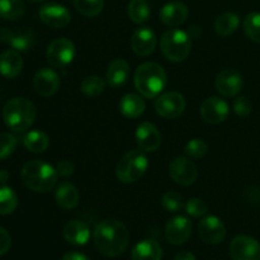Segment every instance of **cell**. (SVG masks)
Masks as SVG:
<instances>
[{
	"mask_svg": "<svg viewBox=\"0 0 260 260\" xmlns=\"http://www.w3.org/2000/svg\"><path fill=\"white\" fill-rule=\"evenodd\" d=\"M128 17L136 24H142L150 17V8L145 0H131L128 4Z\"/></svg>",
	"mask_w": 260,
	"mask_h": 260,
	"instance_id": "31",
	"label": "cell"
},
{
	"mask_svg": "<svg viewBox=\"0 0 260 260\" xmlns=\"http://www.w3.org/2000/svg\"><path fill=\"white\" fill-rule=\"evenodd\" d=\"M129 76V65L123 58H116L112 61L107 69V84L112 88H121L126 84Z\"/></svg>",
	"mask_w": 260,
	"mask_h": 260,
	"instance_id": "23",
	"label": "cell"
},
{
	"mask_svg": "<svg viewBox=\"0 0 260 260\" xmlns=\"http://www.w3.org/2000/svg\"><path fill=\"white\" fill-rule=\"evenodd\" d=\"M8 179H9V174H8L7 170L0 169V183H2V184H5V182H7Z\"/></svg>",
	"mask_w": 260,
	"mask_h": 260,
	"instance_id": "45",
	"label": "cell"
},
{
	"mask_svg": "<svg viewBox=\"0 0 260 260\" xmlns=\"http://www.w3.org/2000/svg\"><path fill=\"white\" fill-rule=\"evenodd\" d=\"M30 2H33V3H41V2H45V0H30Z\"/></svg>",
	"mask_w": 260,
	"mask_h": 260,
	"instance_id": "46",
	"label": "cell"
},
{
	"mask_svg": "<svg viewBox=\"0 0 260 260\" xmlns=\"http://www.w3.org/2000/svg\"><path fill=\"white\" fill-rule=\"evenodd\" d=\"M161 205L169 212H178L184 207L183 197L177 192H167L161 198Z\"/></svg>",
	"mask_w": 260,
	"mask_h": 260,
	"instance_id": "37",
	"label": "cell"
},
{
	"mask_svg": "<svg viewBox=\"0 0 260 260\" xmlns=\"http://www.w3.org/2000/svg\"><path fill=\"white\" fill-rule=\"evenodd\" d=\"M136 141L142 151L151 152L159 149L161 145V135L155 124L144 122L137 127Z\"/></svg>",
	"mask_w": 260,
	"mask_h": 260,
	"instance_id": "19",
	"label": "cell"
},
{
	"mask_svg": "<svg viewBox=\"0 0 260 260\" xmlns=\"http://www.w3.org/2000/svg\"><path fill=\"white\" fill-rule=\"evenodd\" d=\"M208 151V145L202 139H193L185 145L184 152L192 159H201Z\"/></svg>",
	"mask_w": 260,
	"mask_h": 260,
	"instance_id": "35",
	"label": "cell"
},
{
	"mask_svg": "<svg viewBox=\"0 0 260 260\" xmlns=\"http://www.w3.org/2000/svg\"><path fill=\"white\" fill-rule=\"evenodd\" d=\"M229 104L218 96H210L201 104V116L207 123H222L229 116Z\"/></svg>",
	"mask_w": 260,
	"mask_h": 260,
	"instance_id": "13",
	"label": "cell"
},
{
	"mask_svg": "<svg viewBox=\"0 0 260 260\" xmlns=\"http://www.w3.org/2000/svg\"><path fill=\"white\" fill-rule=\"evenodd\" d=\"M189 15L187 5L182 2H170L161 8L159 18L168 27H178L187 20Z\"/></svg>",
	"mask_w": 260,
	"mask_h": 260,
	"instance_id": "20",
	"label": "cell"
},
{
	"mask_svg": "<svg viewBox=\"0 0 260 260\" xmlns=\"http://www.w3.org/2000/svg\"><path fill=\"white\" fill-rule=\"evenodd\" d=\"M74 5L81 15L93 18L102 13L104 7V0H74Z\"/></svg>",
	"mask_w": 260,
	"mask_h": 260,
	"instance_id": "32",
	"label": "cell"
},
{
	"mask_svg": "<svg viewBox=\"0 0 260 260\" xmlns=\"http://www.w3.org/2000/svg\"><path fill=\"white\" fill-rule=\"evenodd\" d=\"M155 109L159 116L167 119H174L184 112L185 99L180 93L168 91L157 96L155 101Z\"/></svg>",
	"mask_w": 260,
	"mask_h": 260,
	"instance_id": "9",
	"label": "cell"
},
{
	"mask_svg": "<svg viewBox=\"0 0 260 260\" xmlns=\"http://www.w3.org/2000/svg\"><path fill=\"white\" fill-rule=\"evenodd\" d=\"M23 58L19 51L7 50L0 55V74L8 79H14L22 73Z\"/></svg>",
	"mask_w": 260,
	"mask_h": 260,
	"instance_id": "22",
	"label": "cell"
},
{
	"mask_svg": "<svg viewBox=\"0 0 260 260\" xmlns=\"http://www.w3.org/2000/svg\"><path fill=\"white\" fill-rule=\"evenodd\" d=\"M185 208H187L188 215L192 217H202L208 212L207 203L201 198H190Z\"/></svg>",
	"mask_w": 260,
	"mask_h": 260,
	"instance_id": "38",
	"label": "cell"
},
{
	"mask_svg": "<svg viewBox=\"0 0 260 260\" xmlns=\"http://www.w3.org/2000/svg\"><path fill=\"white\" fill-rule=\"evenodd\" d=\"M0 40L19 52L30 50L35 45V35L30 30L24 29L13 30L9 28H3L0 30Z\"/></svg>",
	"mask_w": 260,
	"mask_h": 260,
	"instance_id": "18",
	"label": "cell"
},
{
	"mask_svg": "<svg viewBox=\"0 0 260 260\" xmlns=\"http://www.w3.org/2000/svg\"><path fill=\"white\" fill-rule=\"evenodd\" d=\"M135 86L142 96L152 99L159 96L167 85L168 76L164 69L155 62H144L136 69Z\"/></svg>",
	"mask_w": 260,
	"mask_h": 260,
	"instance_id": "3",
	"label": "cell"
},
{
	"mask_svg": "<svg viewBox=\"0 0 260 260\" xmlns=\"http://www.w3.org/2000/svg\"><path fill=\"white\" fill-rule=\"evenodd\" d=\"M74 57H75V46L65 37L53 40L46 51V58L50 65L57 69H63L70 65Z\"/></svg>",
	"mask_w": 260,
	"mask_h": 260,
	"instance_id": "7",
	"label": "cell"
},
{
	"mask_svg": "<svg viewBox=\"0 0 260 260\" xmlns=\"http://www.w3.org/2000/svg\"><path fill=\"white\" fill-rule=\"evenodd\" d=\"M12 246V238L4 228L0 226V256L7 254Z\"/></svg>",
	"mask_w": 260,
	"mask_h": 260,
	"instance_id": "40",
	"label": "cell"
},
{
	"mask_svg": "<svg viewBox=\"0 0 260 260\" xmlns=\"http://www.w3.org/2000/svg\"><path fill=\"white\" fill-rule=\"evenodd\" d=\"M56 170H57L58 175H61V177H70V175L74 174L75 167H74L70 160H61L57 164Z\"/></svg>",
	"mask_w": 260,
	"mask_h": 260,
	"instance_id": "41",
	"label": "cell"
},
{
	"mask_svg": "<svg viewBox=\"0 0 260 260\" xmlns=\"http://www.w3.org/2000/svg\"><path fill=\"white\" fill-rule=\"evenodd\" d=\"M40 18L46 25L52 28H63L71 22V14L63 5L48 3L41 7Z\"/></svg>",
	"mask_w": 260,
	"mask_h": 260,
	"instance_id": "15",
	"label": "cell"
},
{
	"mask_svg": "<svg viewBox=\"0 0 260 260\" xmlns=\"http://www.w3.org/2000/svg\"><path fill=\"white\" fill-rule=\"evenodd\" d=\"M156 46V35L154 30L149 27H141L131 37L132 51L137 56H149L154 52Z\"/></svg>",
	"mask_w": 260,
	"mask_h": 260,
	"instance_id": "17",
	"label": "cell"
},
{
	"mask_svg": "<svg viewBox=\"0 0 260 260\" xmlns=\"http://www.w3.org/2000/svg\"><path fill=\"white\" fill-rule=\"evenodd\" d=\"M18 206V197L14 190L5 184L0 185V215H10Z\"/></svg>",
	"mask_w": 260,
	"mask_h": 260,
	"instance_id": "30",
	"label": "cell"
},
{
	"mask_svg": "<svg viewBox=\"0 0 260 260\" xmlns=\"http://www.w3.org/2000/svg\"><path fill=\"white\" fill-rule=\"evenodd\" d=\"M244 30L254 42L260 43V13L253 12L244 19Z\"/></svg>",
	"mask_w": 260,
	"mask_h": 260,
	"instance_id": "34",
	"label": "cell"
},
{
	"mask_svg": "<svg viewBox=\"0 0 260 260\" xmlns=\"http://www.w3.org/2000/svg\"><path fill=\"white\" fill-rule=\"evenodd\" d=\"M189 33H190V38L192 37H198V36H200V33H201V29H200V27H198V25H192V27L189 28Z\"/></svg>",
	"mask_w": 260,
	"mask_h": 260,
	"instance_id": "44",
	"label": "cell"
},
{
	"mask_svg": "<svg viewBox=\"0 0 260 260\" xmlns=\"http://www.w3.org/2000/svg\"><path fill=\"white\" fill-rule=\"evenodd\" d=\"M62 260H89L88 256L84 255V254L78 253V251H70V253H66L62 256Z\"/></svg>",
	"mask_w": 260,
	"mask_h": 260,
	"instance_id": "42",
	"label": "cell"
},
{
	"mask_svg": "<svg viewBox=\"0 0 260 260\" xmlns=\"http://www.w3.org/2000/svg\"><path fill=\"white\" fill-rule=\"evenodd\" d=\"M80 194H79L78 188L69 182L61 183L57 187L55 193V201L57 206H60L63 210H73L78 206Z\"/></svg>",
	"mask_w": 260,
	"mask_h": 260,
	"instance_id": "24",
	"label": "cell"
},
{
	"mask_svg": "<svg viewBox=\"0 0 260 260\" xmlns=\"http://www.w3.org/2000/svg\"><path fill=\"white\" fill-rule=\"evenodd\" d=\"M234 112L240 117H246L253 111V103L248 96H238L234 101Z\"/></svg>",
	"mask_w": 260,
	"mask_h": 260,
	"instance_id": "39",
	"label": "cell"
},
{
	"mask_svg": "<svg viewBox=\"0 0 260 260\" xmlns=\"http://www.w3.org/2000/svg\"><path fill=\"white\" fill-rule=\"evenodd\" d=\"M233 260H260V244L248 235H238L229 246Z\"/></svg>",
	"mask_w": 260,
	"mask_h": 260,
	"instance_id": "8",
	"label": "cell"
},
{
	"mask_svg": "<svg viewBox=\"0 0 260 260\" xmlns=\"http://www.w3.org/2000/svg\"><path fill=\"white\" fill-rule=\"evenodd\" d=\"M215 84L216 89L221 95L231 98L240 93L244 85V80L239 71L234 70V69H225L218 73Z\"/></svg>",
	"mask_w": 260,
	"mask_h": 260,
	"instance_id": "12",
	"label": "cell"
},
{
	"mask_svg": "<svg viewBox=\"0 0 260 260\" xmlns=\"http://www.w3.org/2000/svg\"><path fill=\"white\" fill-rule=\"evenodd\" d=\"M93 239L98 251L108 258H116L124 253L128 246L129 234L121 221L111 218L101 221L95 226Z\"/></svg>",
	"mask_w": 260,
	"mask_h": 260,
	"instance_id": "1",
	"label": "cell"
},
{
	"mask_svg": "<svg viewBox=\"0 0 260 260\" xmlns=\"http://www.w3.org/2000/svg\"><path fill=\"white\" fill-rule=\"evenodd\" d=\"M192 234V222L184 216H177L169 220L165 228V238L173 245L187 243Z\"/></svg>",
	"mask_w": 260,
	"mask_h": 260,
	"instance_id": "14",
	"label": "cell"
},
{
	"mask_svg": "<svg viewBox=\"0 0 260 260\" xmlns=\"http://www.w3.org/2000/svg\"><path fill=\"white\" fill-rule=\"evenodd\" d=\"M37 117L36 106L28 99L17 96L5 103L3 108V119L9 129L23 132L29 128Z\"/></svg>",
	"mask_w": 260,
	"mask_h": 260,
	"instance_id": "4",
	"label": "cell"
},
{
	"mask_svg": "<svg viewBox=\"0 0 260 260\" xmlns=\"http://www.w3.org/2000/svg\"><path fill=\"white\" fill-rule=\"evenodd\" d=\"M23 144H24V147L28 151L41 154V152L47 150L48 145H50V139L42 131H30L24 136Z\"/></svg>",
	"mask_w": 260,
	"mask_h": 260,
	"instance_id": "28",
	"label": "cell"
},
{
	"mask_svg": "<svg viewBox=\"0 0 260 260\" xmlns=\"http://www.w3.org/2000/svg\"><path fill=\"white\" fill-rule=\"evenodd\" d=\"M17 147V139L9 132L0 134V160L9 157Z\"/></svg>",
	"mask_w": 260,
	"mask_h": 260,
	"instance_id": "36",
	"label": "cell"
},
{
	"mask_svg": "<svg viewBox=\"0 0 260 260\" xmlns=\"http://www.w3.org/2000/svg\"><path fill=\"white\" fill-rule=\"evenodd\" d=\"M33 88L41 96H51L60 88V76L50 68H42L33 78Z\"/></svg>",
	"mask_w": 260,
	"mask_h": 260,
	"instance_id": "16",
	"label": "cell"
},
{
	"mask_svg": "<svg viewBox=\"0 0 260 260\" xmlns=\"http://www.w3.org/2000/svg\"><path fill=\"white\" fill-rule=\"evenodd\" d=\"M146 104L144 99L136 94H126L119 102V112L126 118L134 119L141 116L145 112Z\"/></svg>",
	"mask_w": 260,
	"mask_h": 260,
	"instance_id": "26",
	"label": "cell"
},
{
	"mask_svg": "<svg viewBox=\"0 0 260 260\" xmlns=\"http://www.w3.org/2000/svg\"><path fill=\"white\" fill-rule=\"evenodd\" d=\"M161 52L172 62H182L192 50V40L187 32L182 29H170L162 35Z\"/></svg>",
	"mask_w": 260,
	"mask_h": 260,
	"instance_id": "5",
	"label": "cell"
},
{
	"mask_svg": "<svg viewBox=\"0 0 260 260\" xmlns=\"http://www.w3.org/2000/svg\"><path fill=\"white\" fill-rule=\"evenodd\" d=\"M20 177L28 189L37 193H47L55 188L58 173L52 165L42 160H30L23 165Z\"/></svg>",
	"mask_w": 260,
	"mask_h": 260,
	"instance_id": "2",
	"label": "cell"
},
{
	"mask_svg": "<svg viewBox=\"0 0 260 260\" xmlns=\"http://www.w3.org/2000/svg\"><path fill=\"white\" fill-rule=\"evenodd\" d=\"M149 161L141 150H132L127 152L116 168L117 179L126 184L137 182L146 173Z\"/></svg>",
	"mask_w": 260,
	"mask_h": 260,
	"instance_id": "6",
	"label": "cell"
},
{
	"mask_svg": "<svg viewBox=\"0 0 260 260\" xmlns=\"http://www.w3.org/2000/svg\"><path fill=\"white\" fill-rule=\"evenodd\" d=\"M107 83L103 80L102 78L96 75H91V76H86L85 79L81 83L80 88L81 91H83L85 95L88 96H98L101 95L102 93L106 89Z\"/></svg>",
	"mask_w": 260,
	"mask_h": 260,
	"instance_id": "33",
	"label": "cell"
},
{
	"mask_svg": "<svg viewBox=\"0 0 260 260\" xmlns=\"http://www.w3.org/2000/svg\"><path fill=\"white\" fill-rule=\"evenodd\" d=\"M63 238L71 245H85L90 239V229L84 221L71 220L63 226Z\"/></svg>",
	"mask_w": 260,
	"mask_h": 260,
	"instance_id": "21",
	"label": "cell"
},
{
	"mask_svg": "<svg viewBox=\"0 0 260 260\" xmlns=\"http://www.w3.org/2000/svg\"><path fill=\"white\" fill-rule=\"evenodd\" d=\"M132 260H161L162 249L155 240H142L134 246L131 253Z\"/></svg>",
	"mask_w": 260,
	"mask_h": 260,
	"instance_id": "25",
	"label": "cell"
},
{
	"mask_svg": "<svg viewBox=\"0 0 260 260\" xmlns=\"http://www.w3.org/2000/svg\"><path fill=\"white\" fill-rule=\"evenodd\" d=\"M174 260H196V256L194 254L190 253V251L183 250L177 254V256H175Z\"/></svg>",
	"mask_w": 260,
	"mask_h": 260,
	"instance_id": "43",
	"label": "cell"
},
{
	"mask_svg": "<svg viewBox=\"0 0 260 260\" xmlns=\"http://www.w3.org/2000/svg\"><path fill=\"white\" fill-rule=\"evenodd\" d=\"M198 234L206 244L217 245L222 243L226 236L225 223L217 216H207L198 225Z\"/></svg>",
	"mask_w": 260,
	"mask_h": 260,
	"instance_id": "11",
	"label": "cell"
},
{
	"mask_svg": "<svg viewBox=\"0 0 260 260\" xmlns=\"http://www.w3.org/2000/svg\"><path fill=\"white\" fill-rule=\"evenodd\" d=\"M169 174L177 184L183 185V187H188V185L193 184L196 182L198 172L196 165L189 159L179 156L175 157L170 162Z\"/></svg>",
	"mask_w": 260,
	"mask_h": 260,
	"instance_id": "10",
	"label": "cell"
},
{
	"mask_svg": "<svg viewBox=\"0 0 260 260\" xmlns=\"http://www.w3.org/2000/svg\"><path fill=\"white\" fill-rule=\"evenodd\" d=\"M240 25V18L235 13H223L220 17L216 19L215 22V30L217 35L223 36V37H228L231 36L233 33L236 32V29Z\"/></svg>",
	"mask_w": 260,
	"mask_h": 260,
	"instance_id": "27",
	"label": "cell"
},
{
	"mask_svg": "<svg viewBox=\"0 0 260 260\" xmlns=\"http://www.w3.org/2000/svg\"><path fill=\"white\" fill-rule=\"evenodd\" d=\"M25 12L23 0H0V17L8 20H15Z\"/></svg>",
	"mask_w": 260,
	"mask_h": 260,
	"instance_id": "29",
	"label": "cell"
}]
</instances>
